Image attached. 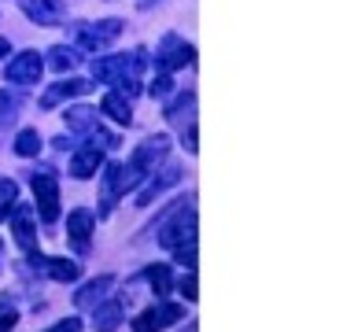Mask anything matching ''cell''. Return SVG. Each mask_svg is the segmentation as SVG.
Instances as JSON below:
<instances>
[{
    "instance_id": "6da1fadb",
    "label": "cell",
    "mask_w": 354,
    "mask_h": 332,
    "mask_svg": "<svg viewBox=\"0 0 354 332\" xmlns=\"http://www.w3.org/2000/svg\"><path fill=\"white\" fill-rule=\"evenodd\" d=\"M166 151H170V137H162V133H159V137H148L137 151H133V159L122 166V185H126V192L133 185H140L144 177H148L155 166L166 159Z\"/></svg>"
},
{
    "instance_id": "7a4b0ae2",
    "label": "cell",
    "mask_w": 354,
    "mask_h": 332,
    "mask_svg": "<svg viewBox=\"0 0 354 332\" xmlns=\"http://www.w3.org/2000/svg\"><path fill=\"white\" fill-rule=\"evenodd\" d=\"M122 37V19H100V22H82L74 26L77 52H100Z\"/></svg>"
},
{
    "instance_id": "3957f363",
    "label": "cell",
    "mask_w": 354,
    "mask_h": 332,
    "mask_svg": "<svg viewBox=\"0 0 354 332\" xmlns=\"http://www.w3.org/2000/svg\"><path fill=\"white\" fill-rule=\"evenodd\" d=\"M93 77L96 82H107V85H122V82H129V77H137L140 74V66H137V55H104V59H93Z\"/></svg>"
},
{
    "instance_id": "277c9868",
    "label": "cell",
    "mask_w": 354,
    "mask_h": 332,
    "mask_svg": "<svg viewBox=\"0 0 354 332\" xmlns=\"http://www.w3.org/2000/svg\"><path fill=\"white\" fill-rule=\"evenodd\" d=\"M192 59H196V48L188 41H181L177 33H166L159 52H155V63H159L162 74H177L181 66H192Z\"/></svg>"
},
{
    "instance_id": "5b68a950",
    "label": "cell",
    "mask_w": 354,
    "mask_h": 332,
    "mask_svg": "<svg viewBox=\"0 0 354 332\" xmlns=\"http://www.w3.org/2000/svg\"><path fill=\"white\" fill-rule=\"evenodd\" d=\"M188 240H196V207H192V199H188V207L181 210V214H170V221L162 225L159 243L166 251H174V248H181V243H188Z\"/></svg>"
},
{
    "instance_id": "8992f818",
    "label": "cell",
    "mask_w": 354,
    "mask_h": 332,
    "mask_svg": "<svg viewBox=\"0 0 354 332\" xmlns=\"http://www.w3.org/2000/svg\"><path fill=\"white\" fill-rule=\"evenodd\" d=\"M93 225H96V218L85 207L66 214V240H71V248L77 255H88V248H93Z\"/></svg>"
},
{
    "instance_id": "52a82bcc",
    "label": "cell",
    "mask_w": 354,
    "mask_h": 332,
    "mask_svg": "<svg viewBox=\"0 0 354 332\" xmlns=\"http://www.w3.org/2000/svg\"><path fill=\"white\" fill-rule=\"evenodd\" d=\"M41 71H44V59H41L37 52H19L15 59L8 63L4 77H8L11 85H37Z\"/></svg>"
},
{
    "instance_id": "ba28073f",
    "label": "cell",
    "mask_w": 354,
    "mask_h": 332,
    "mask_svg": "<svg viewBox=\"0 0 354 332\" xmlns=\"http://www.w3.org/2000/svg\"><path fill=\"white\" fill-rule=\"evenodd\" d=\"M181 321V306L177 303H159L151 310H144V314H137V321H133V332H159L166 325H177Z\"/></svg>"
},
{
    "instance_id": "9c48e42d",
    "label": "cell",
    "mask_w": 354,
    "mask_h": 332,
    "mask_svg": "<svg viewBox=\"0 0 354 332\" xmlns=\"http://www.w3.org/2000/svg\"><path fill=\"white\" fill-rule=\"evenodd\" d=\"M33 196H37V210H41V218L44 221H55L59 218V181L48 174H41V177H33Z\"/></svg>"
},
{
    "instance_id": "30bf717a",
    "label": "cell",
    "mask_w": 354,
    "mask_h": 332,
    "mask_svg": "<svg viewBox=\"0 0 354 332\" xmlns=\"http://www.w3.org/2000/svg\"><path fill=\"white\" fill-rule=\"evenodd\" d=\"M11 237L19 240V248L22 251H37V225H33V214H30V207H22V203H15V210H11Z\"/></svg>"
},
{
    "instance_id": "8fae6325",
    "label": "cell",
    "mask_w": 354,
    "mask_h": 332,
    "mask_svg": "<svg viewBox=\"0 0 354 332\" xmlns=\"http://www.w3.org/2000/svg\"><path fill=\"white\" fill-rule=\"evenodd\" d=\"M122 192H126V185H122V163H107V174L100 181V214H111L118 207Z\"/></svg>"
},
{
    "instance_id": "7c38bea8",
    "label": "cell",
    "mask_w": 354,
    "mask_h": 332,
    "mask_svg": "<svg viewBox=\"0 0 354 332\" xmlns=\"http://www.w3.org/2000/svg\"><path fill=\"white\" fill-rule=\"evenodd\" d=\"M22 11L33 22H41V26H55V22H63L66 4L63 0H22Z\"/></svg>"
},
{
    "instance_id": "4fadbf2b",
    "label": "cell",
    "mask_w": 354,
    "mask_h": 332,
    "mask_svg": "<svg viewBox=\"0 0 354 332\" xmlns=\"http://www.w3.org/2000/svg\"><path fill=\"white\" fill-rule=\"evenodd\" d=\"M115 288V277L111 273H104V277H93L88 284H82L77 288V295H74V306L77 310H93L96 303H104V295Z\"/></svg>"
},
{
    "instance_id": "5bb4252c",
    "label": "cell",
    "mask_w": 354,
    "mask_h": 332,
    "mask_svg": "<svg viewBox=\"0 0 354 332\" xmlns=\"http://www.w3.org/2000/svg\"><path fill=\"white\" fill-rule=\"evenodd\" d=\"M93 329L96 332H115L122 325V317H126V306H122V299H107V303H96L93 306Z\"/></svg>"
},
{
    "instance_id": "9a60e30c",
    "label": "cell",
    "mask_w": 354,
    "mask_h": 332,
    "mask_svg": "<svg viewBox=\"0 0 354 332\" xmlns=\"http://www.w3.org/2000/svg\"><path fill=\"white\" fill-rule=\"evenodd\" d=\"M100 163H104V151L93 148V144H85V148H77L74 159H71V177L85 181V177H93L100 170Z\"/></svg>"
},
{
    "instance_id": "2e32d148",
    "label": "cell",
    "mask_w": 354,
    "mask_h": 332,
    "mask_svg": "<svg viewBox=\"0 0 354 332\" xmlns=\"http://www.w3.org/2000/svg\"><path fill=\"white\" fill-rule=\"evenodd\" d=\"M82 93H88L85 77H66V82H55L48 93L41 96V107H55V104H63V100H71V96H82Z\"/></svg>"
},
{
    "instance_id": "e0dca14e",
    "label": "cell",
    "mask_w": 354,
    "mask_h": 332,
    "mask_svg": "<svg viewBox=\"0 0 354 332\" xmlns=\"http://www.w3.org/2000/svg\"><path fill=\"white\" fill-rule=\"evenodd\" d=\"M104 115L111 118V122H118V126H129L133 122V107H129V96H122V93H107L104 96Z\"/></svg>"
},
{
    "instance_id": "ac0fdd59",
    "label": "cell",
    "mask_w": 354,
    "mask_h": 332,
    "mask_svg": "<svg viewBox=\"0 0 354 332\" xmlns=\"http://www.w3.org/2000/svg\"><path fill=\"white\" fill-rule=\"evenodd\" d=\"M66 129H71V133H88V137H93V133L100 129L96 111L93 107H71V111H66Z\"/></svg>"
},
{
    "instance_id": "d6986e66",
    "label": "cell",
    "mask_w": 354,
    "mask_h": 332,
    "mask_svg": "<svg viewBox=\"0 0 354 332\" xmlns=\"http://www.w3.org/2000/svg\"><path fill=\"white\" fill-rule=\"evenodd\" d=\"M82 63V52L71 48V44H55V48H48V66L55 74H63V71H74V66Z\"/></svg>"
},
{
    "instance_id": "ffe728a7",
    "label": "cell",
    "mask_w": 354,
    "mask_h": 332,
    "mask_svg": "<svg viewBox=\"0 0 354 332\" xmlns=\"http://www.w3.org/2000/svg\"><path fill=\"white\" fill-rule=\"evenodd\" d=\"M177 177H181V170H177V166H166V170H162L159 177H155V181H151L148 188H140L137 203H140V207H148L151 199H155V196L162 192V188H170V185H177Z\"/></svg>"
},
{
    "instance_id": "44dd1931",
    "label": "cell",
    "mask_w": 354,
    "mask_h": 332,
    "mask_svg": "<svg viewBox=\"0 0 354 332\" xmlns=\"http://www.w3.org/2000/svg\"><path fill=\"white\" fill-rule=\"evenodd\" d=\"M166 118H170L174 126H177V122H192L196 118V93H192V89H185L181 100L166 107Z\"/></svg>"
},
{
    "instance_id": "7402d4cb",
    "label": "cell",
    "mask_w": 354,
    "mask_h": 332,
    "mask_svg": "<svg viewBox=\"0 0 354 332\" xmlns=\"http://www.w3.org/2000/svg\"><path fill=\"white\" fill-rule=\"evenodd\" d=\"M144 273H148V281H151V288H155V295H170V288H174V273H170V266L151 262Z\"/></svg>"
},
{
    "instance_id": "603a6c76",
    "label": "cell",
    "mask_w": 354,
    "mask_h": 332,
    "mask_svg": "<svg viewBox=\"0 0 354 332\" xmlns=\"http://www.w3.org/2000/svg\"><path fill=\"white\" fill-rule=\"evenodd\" d=\"M48 277L52 281H77V273H82V266L71 262V259H48Z\"/></svg>"
},
{
    "instance_id": "cb8c5ba5",
    "label": "cell",
    "mask_w": 354,
    "mask_h": 332,
    "mask_svg": "<svg viewBox=\"0 0 354 332\" xmlns=\"http://www.w3.org/2000/svg\"><path fill=\"white\" fill-rule=\"evenodd\" d=\"M41 151V133L37 129H22L15 137V155H22V159H33V155Z\"/></svg>"
},
{
    "instance_id": "d4e9b609",
    "label": "cell",
    "mask_w": 354,
    "mask_h": 332,
    "mask_svg": "<svg viewBox=\"0 0 354 332\" xmlns=\"http://www.w3.org/2000/svg\"><path fill=\"white\" fill-rule=\"evenodd\" d=\"M15 203H19L15 181H11V177H0V218H8L11 210H15Z\"/></svg>"
},
{
    "instance_id": "484cf974",
    "label": "cell",
    "mask_w": 354,
    "mask_h": 332,
    "mask_svg": "<svg viewBox=\"0 0 354 332\" xmlns=\"http://www.w3.org/2000/svg\"><path fill=\"white\" fill-rule=\"evenodd\" d=\"M15 118H19V100L8 89H0V129H8Z\"/></svg>"
},
{
    "instance_id": "4316f807",
    "label": "cell",
    "mask_w": 354,
    "mask_h": 332,
    "mask_svg": "<svg viewBox=\"0 0 354 332\" xmlns=\"http://www.w3.org/2000/svg\"><path fill=\"white\" fill-rule=\"evenodd\" d=\"M174 255H177V262H181V266H188V270H192V266H196V240H188V243H181V248H174Z\"/></svg>"
},
{
    "instance_id": "83f0119b",
    "label": "cell",
    "mask_w": 354,
    "mask_h": 332,
    "mask_svg": "<svg viewBox=\"0 0 354 332\" xmlns=\"http://www.w3.org/2000/svg\"><path fill=\"white\" fill-rule=\"evenodd\" d=\"M15 321H19V310L11 303H4V306H0V332H11V329H15Z\"/></svg>"
},
{
    "instance_id": "f1b7e54d",
    "label": "cell",
    "mask_w": 354,
    "mask_h": 332,
    "mask_svg": "<svg viewBox=\"0 0 354 332\" xmlns=\"http://www.w3.org/2000/svg\"><path fill=\"white\" fill-rule=\"evenodd\" d=\"M170 85H174V74H159V77L151 82L148 93H151V96H166V93H170Z\"/></svg>"
},
{
    "instance_id": "f546056e",
    "label": "cell",
    "mask_w": 354,
    "mask_h": 332,
    "mask_svg": "<svg viewBox=\"0 0 354 332\" xmlns=\"http://www.w3.org/2000/svg\"><path fill=\"white\" fill-rule=\"evenodd\" d=\"M48 332H82V321H77V317H63L59 325H52Z\"/></svg>"
},
{
    "instance_id": "4dcf8cb0",
    "label": "cell",
    "mask_w": 354,
    "mask_h": 332,
    "mask_svg": "<svg viewBox=\"0 0 354 332\" xmlns=\"http://www.w3.org/2000/svg\"><path fill=\"white\" fill-rule=\"evenodd\" d=\"M181 295L185 299H196V273H185L181 277Z\"/></svg>"
},
{
    "instance_id": "1f68e13d",
    "label": "cell",
    "mask_w": 354,
    "mask_h": 332,
    "mask_svg": "<svg viewBox=\"0 0 354 332\" xmlns=\"http://www.w3.org/2000/svg\"><path fill=\"white\" fill-rule=\"evenodd\" d=\"M185 148L196 151V122H188V129H185Z\"/></svg>"
},
{
    "instance_id": "d6a6232c",
    "label": "cell",
    "mask_w": 354,
    "mask_h": 332,
    "mask_svg": "<svg viewBox=\"0 0 354 332\" xmlns=\"http://www.w3.org/2000/svg\"><path fill=\"white\" fill-rule=\"evenodd\" d=\"M8 52H11V44H8L4 37H0V59H4V55H8Z\"/></svg>"
},
{
    "instance_id": "836d02e7",
    "label": "cell",
    "mask_w": 354,
    "mask_h": 332,
    "mask_svg": "<svg viewBox=\"0 0 354 332\" xmlns=\"http://www.w3.org/2000/svg\"><path fill=\"white\" fill-rule=\"evenodd\" d=\"M181 332H199V329H196V325H192V321H188V325H185V329H181Z\"/></svg>"
},
{
    "instance_id": "e575fe53",
    "label": "cell",
    "mask_w": 354,
    "mask_h": 332,
    "mask_svg": "<svg viewBox=\"0 0 354 332\" xmlns=\"http://www.w3.org/2000/svg\"><path fill=\"white\" fill-rule=\"evenodd\" d=\"M0 248H4V243H0Z\"/></svg>"
}]
</instances>
